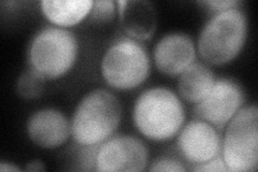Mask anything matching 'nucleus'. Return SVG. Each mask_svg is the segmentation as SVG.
<instances>
[{
	"label": "nucleus",
	"instance_id": "nucleus-10",
	"mask_svg": "<svg viewBox=\"0 0 258 172\" xmlns=\"http://www.w3.org/2000/svg\"><path fill=\"white\" fill-rule=\"evenodd\" d=\"M153 59L159 72L170 77L179 76L195 62V43L184 32H170L157 41Z\"/></svg>",
	"mask_w": 258,
	"mask_h": 172
},
{
	"label": "nucleus",
	"instance_id": "nucleus-6",
	"mask_svg": "<svg viewBox=\"0 0 258 172\" xmlns=\"http://www.w3.org/2000/svg\"><path fill=\"white\" fill-rule=\"evenodd\" d=\"M222 156L229 172H254L258 168V109L245 105L225 127Z\"/></svg>",
	"mask_w": 258,
	"mask_h": 172
},
{
	"label": "nucleus",
	"instance_id": "nucleus-1",
	"mask_svg": "<svg viewBox=\"0 0 258 172\" xmlns=\"http://www.w3.org/2000/svg\"><path fill=\"white\" fill-rule=\"evenodd\" d=\"M186 120L183 102L171 89L153 87L137 98L133 121L138 132L149 140L165 142L180 133Z\"/></svg>",
	"mask_w": 258,
	"mask_h": 172
},
{
	"label": "nucleus",
	"instance_id": "nucleus-15",
	"mask_svg": "<svg viewBox=\"0 0 258 172\" xmlns=\"http://www.w3.org/2000/svg\"><path fill=\"white\" fill-rule=\"evenodd\" d=\"M45 79L31 68L23 72L16 82V92L24 99H36L43 94Z\"/></svg>",
	"mask_w": 258,
	"mask_h": 172
},
{
	"label": "nucleus",
	"instance_id": "nucleus-20",
	"mask_svg": "<svg viewBox=\"0 0 258 172\" xmlns=\"http://www.w3.org/2000/svg\"><path fill=\"white\" fill-rule=\"evenodd\" d=\"M25 171H45V165L44 162L39 160V159H35V160H31L29 161L27 165L24 168Z\"/></svg>",
	"mask_w": 258,
	"mask_h": 172
},
{
	"label": "nucleus",
	"instance_id": "nucleus-17",
	"mask_svg": "<svg viewBox=\"0 0 258 172\" xmlns=\"http://www.w3.org/2000/svg\"><path fill=\"white\" fill-rule=\"evenodd\" d=\"M187 169L183 163L175 158L159 157L151 163L149 171H169V172H185Z\"/></svg>",
	"mask_w": 258,
	"mask_h": 172
},
{
	"label": "nucleus",
	"instance_id": "nucleus-18",
	"mask_svg": "<svg viewBox=\"0 0 258 172\" xmlns=\"http://www.w3.org/2000/svg\"><path fill=\"white\" fill-rule=\"evenodd\" d=\"M190 170L196 172H229L222 155H217L211 160L194 165Z\"/></svg>",
	"mask_w": 258,
	"mask_h": 172
},
{
	"label": "nucleus",
	"instance_id": "nucleus-7",
	"mask_svg": "<svg viewBox=\"0 0 258 172\" xmlns=\"http://www.w3.org/2000/svg\"><path fill=\"white\" fill-rule=\"evenodd\" d=\"M149 149L139 138L116 135L99 144L96 170L99 172H139L147 168Z\"/></svg>",
	"mask_w": 258,
	"mask_h": 172
},
{
	"label": "nucleus",
	"instance_id": "nucleus-14",
	"mask_svg": "<svg viewBox=\"0 0 258 172\" xmlns=\"http://www.w3.org/2000/svg\"><path fill=\"white\" fill-rule=\"evenodd\" d=\"M93 0H42L41 11L51 23L59 27H71L91 14Z\"/></svg>",
	"mask_w": 258,
	"mask_h": 172
},
{
	"label": "nucleus",
	"instance_id": "nucleus-13",
	"mask_svg": "<svg viewBox=\"0 0 258 172\" xmlns=\"http://www.w3.org/2000/svg\"><path fill=\"white\" fill-rule=\"evenodd\" d=\"M213 71L207 65L194 62L177 79V92L182 99L189 103L204 100L215 83Z\"/></svg>",
	"mask_w": 258,
	"mask_h": 172
},
{
	"label": "nucleus",
	"instance_id": "nucleus-11",
	"mask_svg": "<svg viewBox=\"0 0 258 172\" xmlns=\"http://www.w3.org/2000/svg\"><path fill=\"white\" fill-rule=\"evenodd\" d=\"M26 132L32 143L42 149H56L67 142L71 135V123L61 111L44 108L29 117Z\"/></svg>",
	"mask_w": 258,
	"mask_h": 172
},
{
	"label": "nucleus",
	"instance_id": "nucleus-4",
	"mask_svg": "<svg viewBox=\"0 0 258 172\" xmlns=\"http://www.w3.org/2000/svg\"><path fill=\"white\" fill-rule=\"evenodd\" d=\"M103 80L117 91H132L148 80L151 73L149 53L138 40L122 37L115 40L102 56Z\"/></svg>",
	"mask_w": 258,
	"mask_h": 172
},
{
	"label": "nucleus",
	"instance_id": "nucleus-12",
	"mask_svg": "<svg viewBox=\"0 0 258 172\" xmlns=\"http://www.w3.org/2000/svg\"><path fill=\"white\" fill-rule=\"evenodd\" d=\"M117 13L120 25L131 38L149 40L156 29V10L150 2L118 0Z\"/></svg>",
	"mask_w": 258,
	"mask_h": 172
},
{
	"label": "nucleus",
	"instance_id": "nucleus-3",
	"mask_svg": "<svg viewBox=\"0 0 258 172\" xmlns=\"http://www.w3.org/2000/svg\"><path fill=\"white\" fill-rule=\"evenodd\" d=\"M247 38V19L239 8L215 13L201 29L198 52L214 66L229 64L240 54Z\"/></svg>",
	"mask_w": 258,
	"mask_h": 172
},
{
	"label": "nucleus",
	"instance_id": "nucleus-21",
	"mask_svg": "<svg viewBox=\"0 0 258 172\" xmlns=\"http://www.w3.org/2000/svg\"><path fill=\"white\" fill-rule=\"evenodd\" d=\"M0 171H3V172H6V171L18 172V171H22V169L19 168L18 166H15L14 163H12V162L2 160V161H0Z\"/></svg>",
	"mask_w": 258,
	"mask_h": 172
},
{
	"label": "nucleus",
	"instance_id": "nucleus-2",
	"mask_svg": "<svg viewBox=\"0 0 258 172\" xmlns=\"http://www.w3.org/2000/svg\"><path fill=\"white\" fill-rule=\"evenodd\" d=\"M122 105L108 89L96 88L78 103L71 120V135L80 145H99L117 129Z\"/></svg>",
	"mask_w": 258,
	"mask_h": 172
},
{
	"label": "nucleus",
	"instance_id": "nucleus-5",
	"mask_svg": "<svg viewBox=\"0 0 258 172\" xmlns=\"http://www.w3.org/2000/svg\"><path fill=\"white\" fill-rule=\"evenodd\" d=\"M79 53L78 39L72 31L47 26L31 40L28 62L32 70L45 80H56L75 66Z\"/></svg>",
	"mask_w": 258,
	"mask_h": 172
},
{
	"label": "nucleus",
	"instance_id": "nucleus-19",
	"mask_svg": "<svg viewBox=\"0 0 258 172\" xmlns=\"http://www.w3.org/2000/svg\"><path fill=\"white\" fill-rule=\"evenodd\" d=\"M200 4L209 7L210 10L216 11V13L238 8V6L241 5L237 0H211V2H201Z\"/></svg>",
	"mask_w": 258,
	"mask_h": 172
},
{
	"label": "nucleus",
	"instance_id": "nucleus-16",
	"mask_svg": "<svg viewBox=\"0 0 258 172\" xmlns=\"http://www.w3.org/2000/svg\"><path fill=\"white\" fill-rule=\"evenodd\" d=\"M116 3L111 0H97L94 2L91 11V21L94 23H107L115 18Z\"/></svg>",
	"mask_w": 258,
	"mask_h": 172
},
{
	"label": "nucleus",
	"instance_id": "nucleus-8",
	"mask_svg": "<svg viewBox=\"0 0 258 172\" xmlns=\"http://www.w3.org/2000/svg\"><path fill=\"white\" fill-rule=\"evenodd\" d=\"M244 101L245 95L239 83L230 79H220L215 81L205 99L194 106V114L198 120L221 130L243 106Z\"/></svg>",
	"mask_w": 258,
	"mask_h": 172
},
{
	"label": "nucleus",
	"instance_id": "nucleus-9",
	"mask_svg": "<svg viewBox=\"0 0 258 172\" xmlns=\"http://www.w3.org/2000/svg\"><path fill=\"white\" fill-rule=\"evenodd\" d=\"M176 147L190 165H198L221 155L222 137L219 130L208 122L195 120L182 127Z\"/></svg>",
	"mask_w": 258,
	"mask_h": 172
}]
</instances>
